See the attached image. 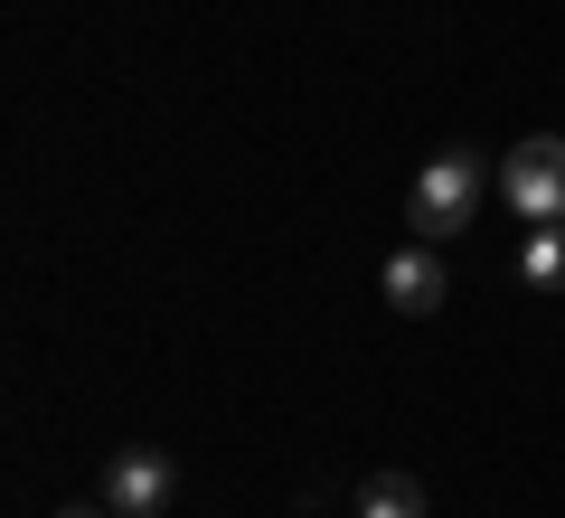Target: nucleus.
Returning a JSON list of instances; mask_svg holds the SVG:
<instances>
[{"mask_svg": "<svg viewBox=\"0 0 565 518\" xmlns=\"http://www.w3.org/2000/svg\"><path fill=\"white\" fill-rule=\"evenodd\" d=\"M359 518H434V499H424L415 472H377V480L359 490Z\"/></svg>", "mask_w": 565, "mask_h": 518, "instance_id": "nucleus-5", "label": "nucleus"}, {"mask_svg": "<svg viewBox=\"0 0 565 518\" xmlns=\"http://www.w3.org/2000/svg\"><path fill=\"white\" fill-rule=\"evenodd\" d=\"M519 283H527V293H565V226H537V236H527Z\"/></svg>", "mask_w": 565, "mask_h": 518, "instance_id": "nucleus-6", "label": "nucleus"}, {"mask_svg": "<svg viewBox=\"0 0 565 518\" xmlns=\"http://www.w3.org/2000/svg\"><path fill=\"white\" fill-rule=\"evenodd\" d=\"M481 199H490V160L471 151V141H452V151H434L415 170V189H405V226H415L424 245H444V236H462V226L481 218Z\"/></svg>", "mask_w": 565, "mask_h": 518, "instance_id": "nucleus-1", "label": "nucleus"}, {"mask_svg": "<svg viewBox=\"0 0 565 518\" xmlns=\"http://www.w3.org/2000/svg\"><path fill=\"white\" fill-rule=\"evenodd\" d=\"M444 293H452V283H444V255H434V245H405V255H386V302H396V311L405 320H424V311H444Z\"/></svg>", "mask_w": 565, "mask_h": 518, "instance_id": "nucleus-4", "label": "nucleus"}, {"mask_svg": "<svg viewBox=\"0 0 565 518\" xmlns=\"http://www.w3.org/2000/svg\"><path fill=\"white\" fill-rule=\"evenodd\" d=\"M170 490H180V472H170L151 443H132V453L104 462V509H114V518H161Z\"/></svg>", "mask_w": 565, "mask_h": 518, "instance_id": "nucleus-3", "label": "nucleus"}, {"mask_svg": "<svg viewBox=\"0 0 565 518\" xmlns=\"http://www.w3.org/2000/svg\"><path fill=\"white\" fill-rule=\"evenodd\" d=\"M500 189H509V208H519L527 226H565V133H527L519 151H509Z\"/></svg>", "mask_w": 565, "mask_h": 518, "instance_id": "nucleus-2", "label": "nucleus"}, {"mask_svg": "<svg viewBox=\"0 0 565 518\" xmlns=\"http://www.w3.org/2000/svg\"><path fill=\"white\" fill-rule=\"evenodd\" d=\"M57 518H114V509H104V499H66Z\"/></svg>", "mask_w": 565, "mask_h": 518, "instance_id": "nucleus-7", "label": "nucleus"}]
</instances>
